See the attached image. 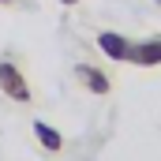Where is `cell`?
Masks as SVG:
<instances>
[{
    "instance_id": "6da1fadb",
    "label": "cell",
    "mask_w": 161,
    "mask_h": 161,
    "mask_svg": "<svg viewBox=\"0 0 161 161\" xmlns=\"http://www.w3.org/2000/svg\"><path fill=\"white\" fill-rule=\"evenodd\" d=\"M0 90H4V97H11V101H30L34 97V90H30V79L23 75V68H15L11 60H0Z\"/></svg>"
},
{
    "instance_id": "7a4b0ae2",
    "label": "cell",
    "mask_w": 161,
    "mask_h": 161,
    "mask_svg": "<svg viewBox=\"0 0 161 161\" xmlns=\"http://www.w3.org/2000/svg\"><path fill=\"white\" fill-rule=\"evenodd\" d=\"M127 64H135V68H161V38H142V41H131Z\"/></svg>"
},
{
    "instance_id": "3957f363",
    "label": "cell",
    "mask_w": 161,
    "mask_h": 161,
    "mask_svg": "<svg viewBox=\"0 0 161 161\" xmlns=\"http://www.w3.org/2000/svg\"><path fill=\"white\" fill-rule=\"evenodd\" d=\"M75 79H79V82H82V90H90L94 97H105V94L113 90L109 75H105L97 64H79V68H75Z\"/></svg>"
},
{
    "instance_id": "277c9868",
    "label": "cell",
    "mask_w": 161,
    "mask_h": 161,
    "mask_svg": "<svg viewBox=\"0 0 161 161\" xmlns=\"http://www.w3.org/2000/svg\"><path fill=\"white\" fill-rule=\"evenodd\" d=\"M97 49L109 56V60H120L127 64V53H131V38H124L120 30H101L97 34Z\"/></svg>"
},
{
    "instance_id": "5b68a950",
    "label": "cell",
    "mask_w": 161,
    "mask_h": 161,
    "mask_svg": "<svg viewBox=\"0 0 161 161\" xmlns=\"http://www.w3.org/2000/svg\"><path fill=\"white\" fill-rule=\"evenodd\" d=\"M34 139L41 142V150H49V154H60L64 150V135L56 127H49L45 120H34Z\"/></svg>"
},
{
    "instance_id": "8992f818",
    "label": "cell",
    "mask_w": 161,
    "mask_h": 161,
    "mask_svg": "<svg viewBox=\"0 0 161 161\" xmlns=\"http://www.w3.org/2000/svg\"><path fill=\"white\" fill-rule=\"evenodd\" d=\"M60 4H64V8H75V4H79V0H60Z\"/></svg>"
},
{
    "instance_id": "52a82bcc",
    "label": "cell",
    "mask_w": 161,
    "mask_h": 161,
    "mask_svg": "<svg viewBox=\"0 0 161 161\" xmlns=\"http://www.w3.org/2000/svg\"><path fill=\"white\" fill-rule=\"evenodd\" d=\"M0 4H15V0H0Z\"/></svg>"
},
{
    "instance_id": "ba28073f",
    "label": "cell",
    "mask_w": 161,
    "mask_h": 161,
    "mask_svg": "<svg viewBox=\"0 0 161 161\" xmlns=\"http://www.w3.org/2000/svg\"><path fill=\"white\" fill-rule=\"evenodd\" d=\"M158 4H161V0H158Z\"/></svg>"
}]
</instances>
